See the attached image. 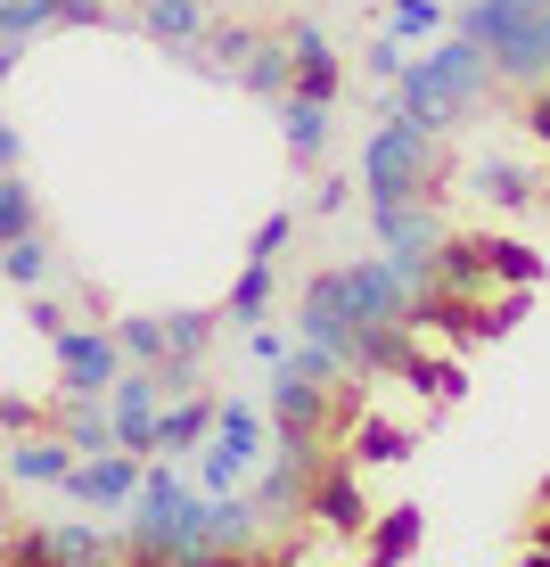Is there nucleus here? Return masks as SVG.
<instances>
[{"label":"nucleus","mask_w":550,"mask_h":567,"mask_svg":"<svg viewBox=\"0 0 550 567\" xmlns=\"http://www.w3.org/2000/svg\"><path fill=\"white\" fill-rule=\"evenodd\" d=\"M353 182H362V198H370V206H395V198H436V182H444V132L386 115V124L362 141V173H353Z\"/></svg>","instance_id":"1"},{"label":"nucleus","mask_w":550,"mask_h":567,"mask_svg":"<svg viewBox=\"0 0 550 567\" xmlns=\"http://www.w3.org/2000/svg\"><path fill=\"white\" fill-rule=\"evenodd\" d=\"M452 33L494 50V74L501 83H550V9H518V0H468L452 17Z\"/></svg>","instance_id":"2"},{"label":"nucleus","mask_w":550,"mask_h":567,"mask_svg":"<svg viewBox=\"0 0 550 567\" xmlns=\"http://www.w3.org/2000/svg\"><path fill=\"white\" fill-rule=\"evenodd\" d=\"M189 511H198V485L181 477L165 453H156L141 468V494H132V559H148V567H181V543H189Z\"/></svg>","instance_id":"3"},{"label":"nucleus","mask_w":550,"mask_h":567,"mask_svg":"<svg viewBox=\"0 0 550 567\" xmlns=\"http://www.w3.org/2000/svg\"><path fill=\"white\" fill-rule=\"evenodd\" d=\"M263 453H271V420H263V403L222 395V412H214V436L198 444V494H239Z\"/></svg>","instance_id":"4"},{"label":"nucleus","mask_w":550,"mask_h":567,"mask_svg":"<svg viewBox=\"0 0 550 567\" xmlns=\"http://www.w3.org/2000/svg\"><path fill=\"white\" fill-rule=\"evenodd\" d=\"M419 74L444 91V107L460 115V124H468V115H477L485 100H494V83H501V74H494V50L468 42V33H444V42L419 58Z\"/></svg>","instance_id":"5"},{"label":"nucleus","mask_w":550,"mask_h":567,"mask_svg":"<svg viewBox=\"0 0 550 567\" xmlns=\"http://www.w3.org/2000/svg\"><path fill=\"white\" fill-rule=\"evenodd\" d=\"M50 354H58L66 395H107V386L124 379V346H115L107 321H83V329H66V338H50Z\"/></svg>","instance_id":"6"},{"label":"nucleus","mask_w":550,"mask_h":567,"mask_svg":"<svg viewBox=\"0 0 550 567\" xmlns=\"http://www.w3.org/2000/svg\"><path fill=\"white\" fill-rule=\"evenodd\" d=\"M107 412H115V444H124V453H141V461H156V412H165L156 362H124V379L107 386Z\"/></svg>","instance_id":"7"},{"label":"nucleus","mask_w":550,"mask_h":567,"mask_svg":"<svg viewBox=\"0 0 550 567\" xmlns=\"http://www.w3.org/2000/svg\"><path fill=\"white\" fill-rule=\"evenodd\" d=\"M304 518H321L338 543H362V526H370V494H362V468H353L345 453L312 477V494H304Z\"/></svg>","instance_id":"8"},{"label":"nucleus","mask_w":550,"mask_h":567,"mask_svg":"<svg viewBox=\"0 0 550 567\" xmlns=\"http://www.w3.org/2000/svg\"><path fill=\"white\" fill-rule=\"evenodd\" d=\"M141 453H124V444H115V453H91V461H74V477L58 485V494H74L83 502V511H115L124 518L132 511V494H141Z\"/></svg>","instance_id":"9"},{"label":"nucleus","mask_w":550,"mask_h":567,"mask_svg":"<svg viewBox=\"0 0 550 567\" xmlns=\"http://www.w3.org/2000/svg\"><path fill=\"white\" fill-rule=\"evenodd\" d=\"M17 559H66V567H100V559H132L124 535H107V526H25V535L9 543Z\"/></svg>","instance_id":"10"},{"label":"nucleus","mask_w":550,"mask_h":567,"mask_svg":"<svg viewBox=\"0 0 550 567\" xmlns=\"http://www.w3.org/2000/svg\"><path fill=\"white\" fill-rule=\"evenodd\" d=\"M304 494H312V477L288 453H263V461H255V477H247V502H255V518H263V526L304 518Z\"/></svg>","instance_id":"11"},{"label":"nucleus","mask_w":550,"mask_h":567,"mask_svg":"<svg viewBox=\"0 0 550 567\" xmlns=\"http://www.w3.org/2000/svg\"><path fill=\"white\" fill-rule=\"evenodd\" d=\"M132 25L148 33L165 58H181V66H206L198 58V33H206V0H141V17Z\"/></svg>","instance_id":"12"},{"label":"nucleus","mask_w":550,"mask_h":567,"mask_svg":"<svg viewBox=\"0 0 550 567\" xmlns=\"http://www.w3.org/2000/svg\"><path fill=\"white\" fill-rule=\"evenodd\" d=\"M214 412H222V395H214V386H189V395H173L165 412H156V453H165V461H189V453L214 436Z\"/></svg>","instance_id":"13"},{"label":"nucleus","mask_w":550,"mask_h":567,"mask_svg":"<svg viewBox=\"0 0 550 567\" xmlns=\"http://www.w3.org/2000/svg\"><path fill=\"white\" fill-rule=\"evenodd\" d=\"M74 461H83V453H74L58 427H50V436H33V427H25V436L0 453V477H17V485H66V477H74Z\"/></svg>","instance_id":"14"},{"label":"nucleus","mask_w":550,"mask_h":567,"mask_svg":"<svg viewBox=\"0 0 550 567\" xmlns=\"http://www.w3.org/2000/svg\"><path fill=\"white\" fill-rule=\"evenodd\" d=\"M419 535H427V511H419V502H395V511H370V526H362V559L395 567V559H411V551H419Z\"/></svg>","instance_id":"15"},{"label":"nucleus","mask_w":550,"mask_h":567,"mask_svg":"<svg viewBox=\"0 0 550 567\" xmlns=\"http://www.w3.org/2000/svg\"><path fill=\"white\" fill-rule=\"evenodd\" d=\"M411 427H395V420H378V412H362V420H345V444L338 453L353 461V468H395V461H411Z\"/></svg>","instance_id":"16"},{"label":"nucleus","mask_w":550,"mask_h":567,"mask_svg":"<svg viewBox=\"0 0 550 567\" xmlns=\"http://www.w3.org/2000/svg\"><path fill=\"white\" fill-rule=\"evenodd\" d=\"M329 107L338 100H312V91H280V141L297 165H321V148H329Z\"/></svg>","instance_id":"17"},{"label":"nucleus","mask_w":550,"mask_h":567,"mask_svg":"<svg viewBox=\"0 0 550 567\" xmlns=\"http://www.w3.org/2000/svg\"><path fill=\"white\" fill-rule=\"evenodd\" d=\"M288 50H297V83H288V91L338 100V50H329V33L312 25V17H297V25H288Z\"/></svg>","instance_id":"18"},{"label":"nucleus","mask_w":550,"mask_h":567,"mask_svg":"<svg viewBox=\"0 0 550 567\" xmlns=\"http://www.w3.org/2000/svg\"><path fill=\"white\" fill-rule=\"evenodd\" d=\"M239 83L255 91V100H280L288 83H297V50H288V33H263V42L247 50V66H239Z\"/></svg>","instance_id":"19"},{"label":"nucleus","mask_w":550,"mask_h":567,"mask_svg":"<svg viewBox=\"0 0 550 567\" xmlns=\"http://www.w3.org/2000/svg\"><path fill=\"white\" fill-rule=\"evenodd\" d=\"M271 297H280V264H247L239 280H230V305H222V321H239V329L271 321Z\"/></svg>","instance_id":"20"},{"label":"nucleus","mask_w":550,"mask_h":567,"mask_svg":"<svg viewBox=\"0 0 550 567\" xmlns=\"http://www.w3.org/2000/svg\"><path fill=\"white\" fill-rule=\"evenodd\" d=\"M468 189H477V198H494V206H535V173L509 165V156H485V165L468 173Z\"/></svg>","instance_id":"21"},{"label":"nucleus","mask_w":550,"mask_h":567,"mask_svg":"<svg viewBox=\"0 0 550 567\" xmlns=\"http://www.w3.org/2000/svg\"><path fill=\"white\" fill-rule=\"evenodd\" d=\"M50 239H42V230H25V239H9V247H0V288H42L50 280Z\"/></svg>","instance_id":"22"},{"label":"nucleus","mask_w":550,"mask_h":567,"mask_svg":"<svg viewBox=\"0 0 550 567\" xmlns=\"http://www.w3.org/2000/svg\"><path fill=\"white\" fill-rule=\"evenodd\" d=\"M25 230H42V198H33L25 165H17V173H0V247L25 239Z\"/></svg>","instance_id":"23"},{"label":"nucleus","mask_w":550,"mask_h":567,"mask_svg":"<svg viewBox=\"0 0 550 567\" xmlns=\"http://www.w3.org/2000/svg\"><path fill=\"white\" fill-rule=\"evenodd\" d=\"M50 25H66V9H58V0H0V42H42Z\"/></svg>","instance_id":"24"},{"label":"nucleus","mask_w":550,"mask_h":567,"mask_svg":"<svg viewBox=\"0 0 550 567\" xmlns=\"http://www.w3.org/2000/svg\"><path fill=\"white\" fill-rule=\"evenodd\" d=\"M115 346H124V362H165V312H115Z\"/></svg>","instance_id":"25"},{"label":"nucleus","mask_w":550,"mask_h":567,"mask_svg":"<svg viewBox=\"0 0 550 567\" xmlns=\"http://www.w3.org/2000/svg\"><path fill=\"white\" fill-rule=\"evenodd\" d=\"M255 42H263L255 25H206V33H198V50H214V58H206V74H239Z\"/></svg>","instance_id":"26"},{"label":"nucleus","mask_w":550,"mask_h":567,"mask_svg":"<svg viewBox=\"0 0 550 567\" xmlns=\"http://www.w3.org/2000/svg\"><path fill=\"white\" fill-rule=\"evenodd\" d=\"M386 25H395L403 42H436V33L452 25V9L444 0H386Z\"/></svg>","instance_id":"27"},{"label":"nucleus","mask_w":550,"mask_h":567,"mask_svg":"<svg viewBox=\"0 0 550 567\" xmlns=\"http://www.w3.org/2000/svg\"><path fill=\"white\" fill-rule=\"evenodd\" d=\"M395 379L411 386V395H436V403H452V395H460V362H427L419 346H411V362L395 370Z\"/></svg>","instance_id":"28"},{"label":"nucleus","mask_w":550,"mask_h":567,"mask_svg":"<svg viewBox=\"0 0 550 567\" xmlns=\"http://www.w3.org/2000/svg\"><path fill=\"white\" fill-rule=\"evenodd\" d=\"M485 264H494V280H509V288H535L542 280V256L526 239H485Z\"/></svg>","instance_id":"29"},{"label":"nucleus","mask_w":550,"mask_h":567,"mask_svg":"<svg viewBox=\"0 0 550 567\" xmlns=\"http://www.w3.org/2000/svg\"><path fill=\"white\" fill-rule=\"evenodd\" d=\"M214 321H222V312H165V354H206V338H214Z\"/></svg>","instance_id":"30"},{"label":"nucleus","mask_w":550,"mask_h":567,"mask_svg":"<svg viewBox=\"0 0 550 567\" xmlns=\"http://www.w3.org/2000/svg\"><path fill=\"white\" fill-rule=\"evenodd\" d=\"M288 239H297V214H263V223H255V239H247V264H280L288 256Z\"/></svg>","instance_id":"31"},{"label":"nucleus","mask_w":550,"mask_h":567,"mask_svg":"<svg viewBox=\"0 0 550 567\" xmlns=\"http://www.w3.org/2000/svg\"><path fill=\"white\" fill-rule=\"evenodd\" d=\"M403 50H411V42H403V33H395V25H386V33H378V42H370V50H362V66H370V74H378V83H395V74L411 66V58H403Z\"/></svg>","instance_id":"32"},{"label":"nucleus","mask_w":550,"mask_h":567,"mask_svg":"<svg viewBox=\"0 0 550 567\" xmlns=\"http://www.w3.org/2000/svg\"><path fill=\"white\" fill-rule=\"evenodd\" d=\"M25 321L42 329V338H66V329H74V321H66V305L42 297V288H25Z\"/></svg>","instance_id":"33"},{"label":"nucleus","mask_w":550,"mask_h":567,"mask_svg":"<svg viewBox=\"0 0 550 567\" xmlns=\"http://www.w3.org/2000/svg\"><path fill=\"white\" fill-rule=\"evenodd\" d=\"M247 354L263 362V370H280V362H288V338H280L271 321H255V329H247Z\"/></svg>","instance_id":"34"},{"label":"nucleus","mask_w":550,"mask_h":567,"mask_svg":"<svg viewBox=\"0 0 550 567\" xmlns=\"http://www.w3.org/2000/svg\"><path fill=\"white\" fill-rule=\"evenodd\" d=\"M526 132H535V141L550 148V83H535V91H526Z\"/></svg>","instance_id":"35"},{"label":"nucleus","mask_w":550,"mask_h":567,"mask_svg":"<svg viewBox=\"0 0 550 567\" xmlns=\"http://www.w3.org/2000/svg\"><path fill=\"white\" fill-rule=\"evenodd\" d=\"M0 427H17V436H25V427H42V403H25V395H0Z\"/></svg>","instance_id":"36"},{"label":"nucleus","mask_w":550,"mask_h":567,"mask_svg":"<svg viewBox=\"0 0 550 567\" xmlns=\"http://www.w3.org/2000/svg\"><path fill=\"white\" fill-rule=\"evenodd\" d=\"M312 206H321V214H345V206H353V182H321V189H312Z\"/></svg>","instance_id":"37"},{"label":"nucleus","mask_w":550,"mask_h":567,"mask_svg":"<svg viewBox=\"0 0 550 567\" xmlns=\"http://www.w3.org/2000/svg\"><path fill=\"white\" fill-rule=\"evenodd\" d=\"M25 165V141H17V124H0V173H17Z\"/></svg>","instance_id":"38"},{"label":"nucleus","mask_w":550,"mask_h":567,"mask_svg":"<svg viewBox=\"0 0 550 567\" xmlns=\"http://www.w3.org/2000/svg\"><path fill=\"white\" fill-rule=\"evenodd\" d=\"M518 9H550V0H518Z\"/></svg>","instance_id":"39"},{"label":"nucleus","mask_w":550,"mask_h":567,"mask_svg":"<svg viewBox=\"0 0 550 567\" xmlns=\"http://www.w3.org/2000/svg\"><path fill=\"white\" fill-rule=\"evenodd\" d=\"M542 511H550V494H542ZM542 543H550V535H542Z\"/></svg>","instance_id":"40"}]
</instances>
